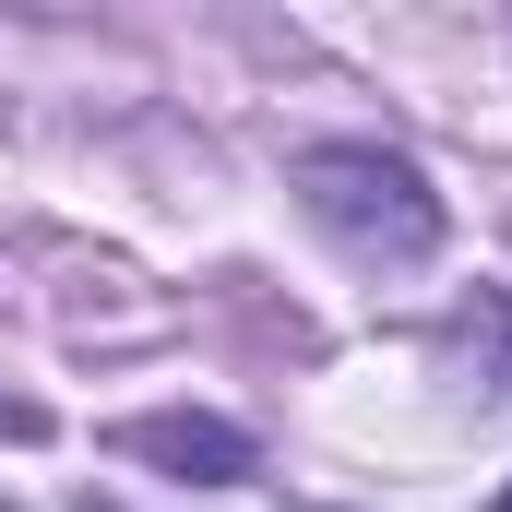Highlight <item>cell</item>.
I'll return each mask as SVG.
<instances>
[{
  "instance_id": "6da1fadb",
  "label": "cell",
  "mask_w": 512,
  "mask_h": 512,
  "mask_svg": "<svg viewBox=\"0 0 512 512\" xmlns=\"http://www.w3.org/2000/svg\"><path fill=\"white\" fill-rule=\"evenodd\" d=\"M286 191H298V215L358 274H417V262L441 251V191L393 143H298L286 155Z\"/></svg>"
},
{
  "instance_id": "7a4b0ae2",
  "label": "cell",
  "mask_w": 512,
  "mask_h": 512,
  "mask_svg": "<svg viewBox=\"0 0 512 512\" xmlns=\"http://www.w3.org/2000/svg\"><path fill=\"white\" fill-rule=\"evenodd\" d=\"M120 453L155 465V477H179V489H251L262 477V441L239 417H215V405H155V417H131Z\"/></svg>"
},
{
  "instance_id": "5b68a950",
  "label": "cell",
  "mask_w": 512,
  "mask_h": 512,
  "mask_svg": "<svg viewBox=\"0 0 512 512\" xmlns=\"http://www.w3.org/2000/svg\"><path fill=\"white\" fill-rule=\"evenodd\" d=\"M0 512H12V501H0Z\"/></svg>"
},
{
  "instance_id": "277c9868",
  "label": "cell",
  "mask_w": 512,
  "mask_h": 512,
  "mask_svg": "<svg viewBox=\"0 0 512 512\" xmlns=\"http://www.w3.org/2000/svg\"><path fill=\"white\" fill-rule=\"evenodd\" d=\"M84 512H108V501H84Z\"/></svg>"
},
{
  "instance_id": "3957f363",
  "label": "cell",
  "mask_w": 512,
  "mask_h": 512,
  "mask_svg": "<svg viewBox=\"0 0 512 512\" xmlns=\"http://www.w3.org/2000/svg\"><path fill=\"white\" fill-rule=\"evenodd\" d=\"M441 358H453V382L512 405V286H477L453 322H441Z\"/></svg>"
},
{
  "instance_id": "8992f818",
  "label": "cell",
  "mask_w": 512,
  "mask_h": 512,
  "mask_svg": "<svg viewBox=\"0 0 512 512\" xmlns=\"http://www.w3.org/2000/svg\"><path fill=\"white\" fill-rule=\"evenodd\" d=\"M501 512H512V501H501Z\"/></svg>"
}]
</instances>
